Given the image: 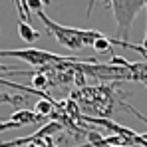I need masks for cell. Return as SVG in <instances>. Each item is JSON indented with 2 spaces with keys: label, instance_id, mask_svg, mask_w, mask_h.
Wrapping results in <instances>:
<instances>
[{
  "label": "cell",
  "instance_id": "3957f363",
  "mask_svg": "<svg viewBox=\"0 0 147 147\" xmlns=\"http://www.w3.org/2000/svg\"><path fill=\"white\" fill-rule=\"evenodd\" d=\"M113 16H115V22H117V40L121 42H129V34H131V26L135 16L141 12V8L145 6L143 0H109L105 2Z\"/></svg>",
  "mask_w": 147,
  "mask_h": 147
},
{
  "label": "cell",
  "instance_id": "52a82bcc",
  "mask_svg": "<svg viewBox=\"0 0 147 147\" xmlns=\"http://www.w3.org/2000/svg\"><path fill=\"white\" fill-rule=\"evenodd\" d=\"M18 34H20V38L24 40L26 44H34V42L42 36L30 22H26V20H22V18H18Z\"/></svg>",
  "mask_w": 147,
  "mask_h": 147
},
{
  "label": "cell",
  "instance_id": "6da1fadb",
  "mask_svg": "<svg viewBox=\"0 0 147 147\" xmlns=\"http://www.w3.org/2000/svg\"><path fill=\"white\" fill-rule=\"evenodd\" d=\"M115 84L113 86H86V88H78L72 92V99L80 105L82 113H92L99 117H109L111 111L115 109Z\"/></svg>",
  "mask_w": 147,
  "mask_h": 147
},
{
  "label": "cell",
  "instance_id": "277c9868",
  "mask_svg": "<svg viewBox=\"0 0 147 147\" xmlns=\"http://www.w3.org/2000/svg\"><path fill=\"white\" fill-rule=\"evenodd\" d=\"M0 58H20L28 62L30 66L36 68H44L52 64H60V62H68L72 56H58L48 50H38V48H26V50H0Z\"/></svg>",
  "mask_w": 147,
  "mask_h": 147
},
{
  "label": "cell",
  "instance_id": "30bf717a",
  "mask_svg": "<svg viewBox=\"0 0 147 147\" xmlns=\"http://www.w3.org/2000/svg\"><path fill=\"white\" fill-rule=\"evenodd\" d=\"M28 6H30V10H34V12H40V10L46 6V2H42V0H28Z\"/></svg>",
  "mask_w": 147,
  "mask_h": 147
},
{
  "label": "cell",
  "instance_id": "ba28073f",
  "mask_svg": "<svg viewBox=\"0 0 147 147\" xmlns=\"http://www.w3.org/2000/svg\"><path fill=\"white\" fill-rule=\"evenodd\" d=\"M56 105H58V101L56 99H36V105H34V111L38 113V115H42V117H50L52 115V111L56 109Z\"/></svg>",
  "mask_w": 147,
  "mask_h": 147
},
{
  "label": "cell",
  "instance_id": "7a4b0ae2",
  "mask_svg": "<svg viewBox=\"0 0 147 147\" xmlns=\"http://www.w3.org/2000/svg\"><path fill=\"white\" fill-rule=\"evenodd\" d=\"M36 16L44 22V26L48 28V32L56 38V42L60 46L68 50H82V48H88V46H94V42L99 38L98 30H80V28H72V26H62L58 22H54L44 10L36 12Z\"/></svg>",
  "mask_w": 147,
  "mask_h": 147
},
{
  "label": "cell",
  "instance_id": "8fae6325",
  "mask_svg": "<svg viewBox=\"0 0 147 147\" xmlns=\"http://www.w3.org/2000/svg\"><path fill=\"white\" fill-rule=\"evenodd\" d=\"M14 70H16V68H12V66H2V64H0V72H4V74H12Z\"/></svg>",
  "mask_w": 147,
  "mask_h": 147
},
{
  "label": "cell",
  "instance_id": "4fadbf2b",
  "mask_svg": "<svg viewBox=\"0 0 147 147\" xmlns=\"http://www.w3.org/2000/svg\"><path fill=\"white\" fill-rule=\"evenodd\" d=\"M141 121H145V123H147V117H143V119H141Z\"/></svg>",
  "mask_w": 147,
  "mask_h": 147
},
{
  "label": "cell",
  "instance_id": "5b68a950",
  "mask_svg": "<svg viewBox=\"0 0 147 147\" xmlns=\"http://www.w3.org/2000/svg\"><path fill=\"white\" fill-rule=\"evenodd\" d=\"M80 121L84 123H92V125H99V127H103V129H107V131H111V133H115V135H121L123 139H127L131 145H143L147 147V137H143L141 133H137V131H133V129H129V127H125V125H119V123L111 121L109 117H92V115H82V119Z\"/></svg>",
  "mask_w": 147,
  "mask_h": 147
},
{
  "label": "cell",
  "instance_id": "9c48e42d",
  "mask_svg": "<svg viewBox=\"0 0 147 147\" xmlns=\"http://www.w3.org/2000/svg\"><path fill=\"white\" fill-rule=\"evenodd\" d=\"M92 48L99 52V54H113L115 50H113V44H111V36H107V34H99V38L94 42V46Z\"/></svg>",
  "mask_w": 147,
  "mask_h": 147
},
{
  "label": "cell",
  "instance_id": "8992f818",
  "mask_svg": "<svg viewBox=\"0 0 147 147\" xmlns=\"http://www.w3.org/2000/svg\"><path fill=\"white\" fill-rule=\"evenodd\" d=\"M48 117H42V115H38L36 111H32V109H16L10 117H8V121H2L0 123V131H6V129H20V127H24V125H32V123H46Z\"/></svg>",
  "mask_w": 147,
  "mask_h": 147
},
{
  "label": "cell",
  "instance_id": "7c38bea8",
  "mask_svg": "<svg viewBox=\"0 0 147 147\" xmlns=\"http://www.w3.org/2000/svg\"><path fill=\"white\" fill-rule=\"evenodd\" d=\"M99 147H115V145H103V143H101V145H99Z\"/></svg>",
  "mask_w": 147,
  "mask_h": 147
}]
</instances>
